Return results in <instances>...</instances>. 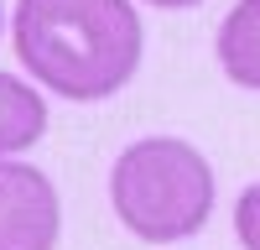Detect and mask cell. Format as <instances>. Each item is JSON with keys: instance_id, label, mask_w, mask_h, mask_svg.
<instances>
[{"instance_id": "1", "label": "cell", "mask_w": 260, "mask_h": 250, "mask_svg": "<svg viewBox=\"0 0 260 250\" xmlns=\"http://www.w3.org/2000/svg\"><path fill=\"white\" fill-rule=\"evenodd\" d=\"M11 42L37 89L94 104L136 78L146 26L130 0H16Z\"/></svg>"}, {"instance_id": "2", "label": "cell", "mask_w": 260, "mask_h": 250, "mask_svg": "<svg viewBox=\"0 0 260 250\" xmlns=\"http://www.w3.org/2000/svg\"><path fill=\"white\" fill-rule=\"evenodd\" d=\"M110 208L146 245L192 240L213 214V167L182 136H141L110 167Z\"/></svg>"}, {"instance_id": "3", "label": "cell", "mask_w": 260, "mask_h": 250, "mask_svg": "<svg viewBox=\"0 0 260 250\" xmlns=\"http://www.w3.org/2000/svg\"><path fill=\"white\" fill-rule=\"evenodd\" d=\"M62 235V198L31 162L0 157V250H52Z\"/></svg>"}, {"instance_id": "4", "label": "cell", "mask_w": 260, "mask_h": 250, "mask_svg": "<svg viewBox=\"0 0 260 250\" xmlns=\"http://www.w3.org/2000/svg\"><path fill=\"white\" fill-rule=\"evenodd\" d=\"M213 52H219V68L229 83L260 94V0L229 6V16L219 21V37H213Z\"/></svg>"}, {"instance_id": "5", "label": "cell", "mask_w": 260, "mask_h": 250, "mask_svg": "<svg viewBox=\"0 0 260 250\" xmlns=\"http://www.w3.org/2000/svg\"><path fill=\"white\" fill-rule=\"evenodd\" d=\"M47 136V99L26 78L0 73V157H16Z\"/></svg>"}, {"instance_id": "6", "label": "cell", "mask_w": 260, "mask_h": 250, "mask_svg": "<svg viewBox=\"0 0 260 250\" xmlns=\"http://www.w3.org/2000/svg\"><path fill=\"white\" fill-rule=\"evenodd\" d=\"M234 235H240L245 250H260V182H250L234 198Z\"/></svg>"}, {"instance_id": "7", "label": "cell", "mask_w": 260, "mask_h": 250, "mask_svg": "<svg viewBox=\"0 0 260 250\" xmlns=\"http://www.w3.org/2000/svg\"><path fill=\"white\" fill-rule=\"evenodd\" d=\"M146 6H161V11H187V6H203V0H146Z\"/></svg>"}, {"instance_id": "8", "label": "cell", "mask_w": 260, "mask_h": 250, "mask_svg": "<svg viewBox=\"0 0 260 250\" xmlns=\"http://www.w3.org/2000/svg\"><path fill=\"white\" fill-rule=\"evenodd\" d=\"M0 26H6V6H0Z\"/></svg>"}]
</instances>
